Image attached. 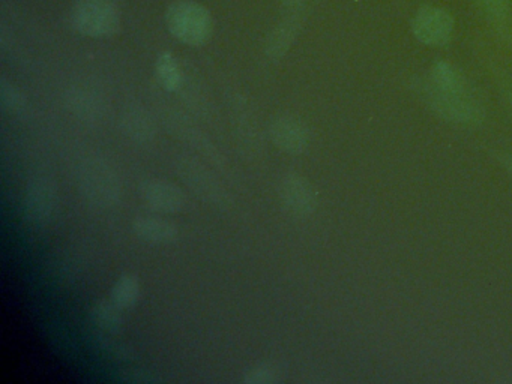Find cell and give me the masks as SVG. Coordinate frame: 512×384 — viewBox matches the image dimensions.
I'll return each instance as SVG.
<instances>
[{"label":"cell","instance_id":"30bf717a","mask_svg":"<svg viewBox=\"0 0 512 384\" xmlns=\"http://www.w3.org/2000/svg\"><path fill=\"white\" fill-rule=\"evenodd\" d=\"M271 138L284 152L299 155L307 149L310 134L307 126L292 116H280L272 122Z\"/></svg>","mask_w":512,"mask_h":384},{"label":"cell","instance_id":"ffe728a7","mask_svg":"<svg viewBox=\"0 0 512 384\" xmlns=\"http://www.w3.org/2000/svg\"><path fill=\"white\" fill-rule=\"evenodd\" d=\"M0 102L10 113H19L25 108L26 98L16 84L11 83L7 78H2L0 80Z\"/></svg>","mask_w":512,"mask_h":384},{"label":"cell","instance_id":"603a6c76","mask_svg":"<svg viewBox=\"0 0 512 384\" xmlns=\"http://www.w3.org/2000/svg\"><path fill=\"white\" fill-rule=\"evenodd\" d=\"M473 2L478 3V5H481V0H473Z\"/></svg>","mask_w":512,"mask_h":384},{"label":"cell","instance_id":"5b68a950","mask_svg":"<svg viewBox=\"0 0 512 384\" xmlns=\"http://www.w3.org/2000/svg\"><path fill=\"white\" fill-rule=\"evenodd\" d=\"M454 29V15L442 6H421L412 20L413 36L428 47L445 45L452 38Z\"/></svg>","mask_w":512,"mask_h":384},{"label":"cell","instance_id":"e0dca14e","mask_svg":"<svg viewBox=\"0 0 512 384\" xmlns=\"http://www.w3.org/2000/svg\"><path fill=\"white\" fill-rule=\"evenodd\" d=\"M122 128L131 140L139 141V143L151 141L155 135L154 122L149 114L142 110H130L125 113L124 119H122Z\"/></svg>","mask_w":512,"mask_h":384},{"label":"cell","instance_id":"5bb4252c","mask_svg":"<svg viewBox=\"0 0 512 384\" xmlns=\"http://www.w3.org/2000/svg\"><path fill=\"white\" fill-rule=\"evenodd\" d=\"M436 89L449 93H466L467 83L463 74L446 60H439L431 68V80Z\"/></svg>","mask_w":512,"mask_h":384},{"label":"cell","instance_id":"ac0fdd59","mask_svg":"<svg viewBox=\"0 0 512 384\" xmlns=\"http://www.w3.org/2000/svg\"><path fill=\"white\" fill-rule=\"evenodd\" d=\"M482 11L487 15L491 26L497 30V33L509 32V23H511L512 2L511 0H481Z\"/></svg>","mask_w":512,"mask_h":384},{"label":"cell","instance_id":"44dd1931","mask_svg":"<svg viewBox=\"0 0 512 384\" xmlns=\"http://www.w3.org/2000/svg\"><path fill=\"white\" fill-rule=\"evenodd\" d=\"M304 2L305 0H281V3H283L287 9H292V11H298V9H301Z\"/></svg>","mask_w":512,"mask_h":384},{"label":"cell","instance_id":"7a4b0ae2","mask_svg":"<svg viewBox=\"0 0 512 384\" xmlns=\"http://www.w3.org/2000/svg\"><path fill=\"white\" fill-rule=\"evenodd\" d=\"M71 23L77 32L89 38H109L121 27V11L115 0H76Z\"/></svg>","mask_w":512,"mask_h":384},{"label":"cell","instance_id":"8992f818","mask_svg":"<svg viewBox=\"0 0 512 384\" xmlns=\"http://www.w3.org/2000/svg\"><path fill=\"white\" fill-rule=\"evenodd\" d=\"M56 203H58L56 186L49 179L38 177L26 188L25 197H23V213L31 224L41 227L53 218Z\"/></svg>","mask_w":512,"mask_h":384},{"label":"cell","instance_id":"7c38bea8","mask_svg":"<svg viewBox=\"0 0 512 384\" xmlns=\"http://www.w3.org/2000/svg\"><path fill=\"white\" fill-rule=\"evenodd\" d=\"M298 11H293L290 17L284 18L269 35L268 44H266V53L272 60L281 59L292 47L293 41L301 29L302 18Z\"/></svg>","mask_w":512,"mask_h":384},{"label":"cell","instance_id":"277c9868","mask_svg":"<svg viewBox=\"0 0 512 384\" xmlns=\"http://www.w3.org/2000/svg\"><path fill=\"white\" fill-rule=\"evenodd\" d=\"M427 101L433 110L448 122L458 123V125H476L481 122V105L470 98L467 92H443L430 84V87H427Z\"/></svg>","mask_w":512,"mask_h":384},{"label":"cell","instance_id":"8fae6325","mask_svg":"<svg viewBox=\"0 0 512 384\" xmlns=\"http://www.w3.org/2000/svg\"><path fill=\"white\" fill-rule=\"evenodd\" d=\"M133 231L149 243H172L179 237L178 227L160 216H137L133 221Z\"/></svg>","mask_w":512,"mask_h":384},{"label":"cell","instance_id":"9a60e30c","mask_svg":"<svg viewBox=\"0 0 512 384\" xmlns=\"http://www.w3.org/2000/svg\"><path fill=\"white\" fill-rule=\"evenodd\" d=\"M142 294V285L140 279L133 273H124L116 279L110 293V299L121 309H130L139 302Z\"/></svg>","mask_w":512,"mask_h":384},{"label":"cell","instance_id":"52a82bcc","mask_svg":"<svg viewBox=\"0 0 512 384\" xmlns=\"http://www.w3.org/2000/svg\"><path fill=\"white\" fill-rule=\"evenodd\" d=\"M143 201L155 212H181L187 204V195L176 183L164 179H151L140 188Z\"/></svg>","mask_w":512,"mask_h":384},{"label":"cell","instance_id":"3957f363","mask_svg":"<svg viewBox=\"0 0 512 384\" xmlns=\"http://www.w3.org/2000/svg\"><path fill=\"white\" fill-rule=\"evenodd\" d=\"M80 188L95 206H113L119 200L122 186L118 173L109 161L91 158L80 168Z\"/></svg>","mask_w":512,"mask_h":384},{"label":"cell","instance_id":"9c48e42d","mask_svg":"<svg viewBox=\"0 0 512 384\" xmlns=\"http://www.w3.org/2000/svg\"><path fill=\"white\" fill-rule=\"evenodd\" d=\"M176 170H178V174L184 179V182L191 189H194L203 200L214 204L226 203L227 197L223 189L199 162L191 161V159H179Z\"/></svg>","mask_w":512,"mask_h":384},{"label":"cell","instance_id":"6da1fadb","mask_svg":"<svg viewBox=\"0 0 512 384\" xmlns=\"http://www.w3.org/2000/svg\"><path fill=\"white\" fill-rule=\"evenodd\" d=\"M169 32L178 41L193 47L206 44L214 30L211 12L196 0H176L166 9Z\"/></svg>","mask_w":512,"mask_h":384},{"label":"cell","instance_id":"7402d4cb","mask_svg":"<svg viewBox=\"0 0 512 384\" xmlns=\"http://www.w3.org/2000/svg\"><path fill=\"white\" fill-rule=\"evenodd\" d=\"M509 102H511V105H512V90H511V92H509Z\"/></svg>","mask_w":512,"mask_h":384},{"label":"cell","instance_id":"d6986e66","mask_svg":"<svg viewBox=\"0 0 512 384\" xmlns=\"http://www.w3.org/2000/svg\"><path fill=\"white\" fill-rule=\"evenodd\" d=\"M283 380V371L277 363L262 362L245 369L242 381L245 384H275Z\"/></svg>","mask_w":512,"mask_h":384},{"label":"cell","instance_id":"cb8c5ba5","mask_svg":"<svg viewBox=\"0 0 512 384\" xmlns=\"http://www.w3.org/2000/svg\"><path fill=\"white\" fill-rule=\"evenodd\" d=\"M511 167H512V162H511Z\"/></svg>","mask_w":512,"mask_h":384},{"label":"cell","instance_id":"2e32d148","mask_svg":"<svg viewBox=\"0 0 512 384\" xmlns=\"http://www.w3.org/2000/svg\"><path fill=\"white\" fill-rule=\"evenodd\" d=\"M155 72H157L158 81L164 89L169 90V92H176V90L181 89L182 83H184V75H182L178 59L170 51H163V53L158 54L157 62H155Z\"/></svg>","mask_w":512,"mask_h":384},{"label":"cell","instance_id":"4fadbf2b","mask_svg":"<svg viewBox=\"0 0 512 384\" xmlns=\"http://www.w3.org/2000/svg\"><path fill=\"white\" fill-rule=\"evenodd\" d=\"M124 309L119 308L112 299H100L92 305L91 320L103 333H118L124 324Z\"/></svg>","mask_w":512,"mask_h":384},{"label":"cell","instance_id":"ba28073f","mask_svg":"<svg viewBox=\"0 0 512 384\" xmlns=\"http://www.w3.org/2000/svg\"><path fill=\"white\" fill-rule=\"evenodd\" d=\"M280 197L284 207L299 216L310 215L317 206V194L313 186L296 173L286 174L281 179Z\"/></svg>","mask_w":512,"mask_h":384}]
</instances>
